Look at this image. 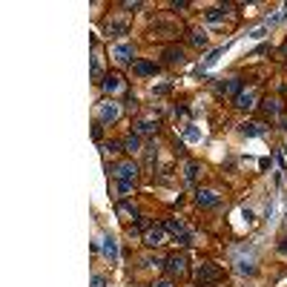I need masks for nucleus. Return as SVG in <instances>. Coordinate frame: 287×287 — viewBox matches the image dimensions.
<instances>
[{
	"mask_svg": "<svg viewBox=\"0 0 287 287\" xmlns=\"http://www.w3.org/2000/svg\"><path fill=\"white\" fill-rule=\"evenodd\" d=\"M198 172H201V164H198V161H190V164H187V181H190V184H195Z\"/></svg>",
	"mask_w": 287,
	"mask_h": 287,
	"instance_id": "4be33fe9",
	"label": "nucleus"
},
{
	"mask_svg": "<svg viewBox=\"0 0 287 287\" xmlns=\"http://www.w3.org/2000/svg\"><path fill=\"white\" fill-rule=\"evenodd\" d=\"M121 6H124V9H129V12H135V9H141V3H138V0H135V3H129V0H127V3H121Z\"/></svg>",
	"mask_w": 287,
	"mask_h": 287,
	"instance_id": "cd10ccee",
	"label": "nucleus"
},
{
	"mask_svg": "<svg viewBox=\"0 0 287 287\" xmlns=\"http://www.w3.org/2000/svg\"><path fill=\"white\" fill-rule=\"evenodd\" d=\"M195 279H198L201 287H210V285H216V282H221V270L216 264H201L198 273H195Z\"/></svg>",
	"mask_w": 287,
	"mask_h": 287,
	"instance_id": "7ed1b4c3",
	"label": "nucleus"
},
{
	"mask_svg": "<svg viewBox=\"0 0 287 287\" xmlns=\"http://www.w3.org/2000/svg\"><path fill=\"white\" fill-rule=\"evenodd\" d=\"M164 64H167V66L184 64V49H181V46H167V49H164Z\"/></svg>",
	"mask_w": 287,
	"mask_h": 287,
	"instance_id": "0eeeda50",
	"label": "nucleus"
},
{
	"mask_svg": "<svg viewBox=\"0 0 287 287\" xmlns=\"http://www.w3.org/2000/svg\"><path fill=\"white\" fill-rule=\"evenodd\" d=\"M164 238H167L164 224H152L150 230L144 233V244H147V247H158V244H164Z\"/></svg>",
	"mask_w": 287,
	"mask_h": 287,
	"instance_id": "39448f33",
	"label": "nucleus"
},
{
	"mask_svg": "<svg viewBox=\"0 0 287 287\" xmlns=\"http://www.w3.org/2000/svg\"><path fill=\"white\" fill-rule=\"evenodd\" d=\"M178 34V26L172 23H152V37H175Z\"/></svg>",
	"mask_w": 287,
	"mask_h": 287,
	"instance_id": "9b49d317",
	"label": "nucleus"
},
{
	"mask_svg": "<svg viewBox=\"0 0 287 287\" xmlns=\"http://www.w3.org/2000/svg\"><path fill=\"white\" fill-rule=\"evenodd\" d=\"M135 132L138 135H152V132H158V118H141L135 124Z\"/></svg>",
	"mask_w": 287,
	"mask_h": 287,
	"instance_id": "ddd939ff",
	"label": "nucleus"
},
{
	"mask_svg": "<svg viewBox=\"0 0 287 287\" xmlns=\"http://www.w3.org/2000/svg\"><path fill=\"white\" fill-rule=\"evenodd\" d=\"M132 187H135L132 181H118V192H121V195H127V192H129Z\"/></svg>",
	"mask_w": 287,
	"mask_h": 287,
	"instance_id": "393cba45",
	"label": "nucleus"
},
{
	"mask_svg": "<svg viewBox=\"0 0 287 287\" xmlns=\"http://www.w3.org/2000/svg\"><path fill=\"white\" fill-rule=\"evenodd\" d=\"M132 72H135V75H155V72H158V64H152V61H135Z\"/></svg>",
	"mask_w": 287,
	"mask_h": 287,
	"instance_id": "2eb2a0df",
	"label": "nucleus"
},
{
	"mask_svg": "<svg viewBox=\"0 0 287 287\" xmlns=\"http://www.w3.org/2000/svg\"><path fill=\"white\" fill-rule=\"evenodd\" d=\"M121 118V103L118 101H103L98 109V121L101 124H115Z\"/></svg>",
	"mask_w": 287,
	"mask_h": 287,
	"instance_id": "20e7f679",
	"label": "nucleus"
},
{
	"mask_svg": "<svg viewBox=\"0 0 287 287\" xmlns=\"http://www.w3.org/2000/svg\"><path fill=\"white\" fill-rule=\"evenodd\" d=\"M92 287H106V279H103V276H95V279H92Z\"/></svg>",
	"mask_w": 287,
	"mask_h": 287,
	"instance_id": "bb28decb",
	"label": "nucleus"
},
{
	"mask_svg": "<svg viewBox=\"0 0 287 287\" xmlns=\"http://www.w3.org/2000/svg\"><path fill=\"white\" fill-rule=\"evenodd\" d=\"M169 92V84H164V86H158V89H155V95H167Z\"/></svg>",
	"mask_w": 287,
	"mask_h": 287,
	"instance_id": "c756f323",
	"label": "nucleus"
},
{
	"mask_svg": "<svg viewBox=\"0 0 287 287\" xmlns=\"http://www.w3.org/2000/svg\"><path fill=\"white\" fill-rule=\"evenodd\" d=\"M279 112H282V101H279V98H270V95H267V98L261 101V115H264V118H276Z\"/></svg>",
	"mask_w": 287,
	"mask_h": 287,
	"instance_id": "6e6552de",
	"label": "nucleus"
},
{
	"mask_svg": "<svg viewBox=\"0 0 287 287\" xmlns=\"http://www.w3.org/2000/svg\"><path fill=\"white\" fill-rule=\"evenodd\" d=\"M103 255H106L109 261H118V244H115V238L112 236L103 238Z\"/></svg>",
	"mask_w": 287,
	"mask_h": 287,
	"instance_id": "dca6fc26",
	"label": "nucleus"
},
{
	"mask_svg": "<svg viewBox=\"0 0 287 287\" xmlns=\"http://www.w3.org/2000/svg\"><path fill=\"white\" fill-rule=\"evenodd\" d=\"M219 201L221 198L213 190H198V192H195V204H198V207H219Z\"/></svg>",
	"mask_w": 287,
	"mask_h": 287,
	"instance_id": "1a4fd4ad",
	"label": "nucleus"
},
{
	"mask_svg": "<svg viewBox=\"0 0 287 287\" xmlns=\"http://www.w3.org/2000/svg\"><path fill=\"white\" fill-rule=\"evenodd\" d=\"M101 84H103L106 92H121V89H124V78H121L118 72H112V75H106V78H103Z\"/></svg>",
	"mask_w": 287,
	"mask_h": 287,
	"instance_id": "4468645a",
	"label": "nucleus"
},
{
	"mask_svg": "<svg viewBox=\"0 0 287 287\" xmlns=\"http://www.w3.org/2000/svg\"><path fill=\"white\" fill-rule=\"evenodd\" d=\"M155 287H172V279H164V282H158Z\"/></svg>",
	"mask_w": 287,
	"mask_h": 287,
	"instance_id": "7c9ffc66",
	"label": "nucleus"
},
{
	"mask_svg": "<svg viewBox=\"0 0 287 287\" xmlns=\"http://www.w3.org/2000/svg\"><path fill=\"white\" fill-rule=\"evenodd\" d=\"M115 175H118V181H132V184H135L138 164H135V161H121L118 167H115Z\"/></svg>",
	"mask_w": 287,
	"mask_h": 287,
	"instance_id": "423d86ee",
	"label": "nucleus"
},
{
	"mask_svg": "<svg viewBox=\"0 0 287 287\" xmlns=\"http://www.w3.org/2000/svg\"><path fill=\"white\" fill-rule=\"evenodd\" d=\"M106 32L109 34H127L129 32V23H127V20H106Z\"/></svg>",
	"mask_w": 287,
	"mask_h": 287,
	"instance_id": "f3484780",
	"label": "nucleus"
},
{
	"mask_svg": "<svg viewBox=\"0 0 287 287\" xmlns=\"http://www.w3.org/2000/svg\"><path fill=\"white\" fill-rule=\"evenodd\" d=\"M112 55H115V61H118L121 66L132 64V46H129V43H118V46L112 49Z\"/></svg>",
	"mask_w": 287,
	"mask_h": 287,
	"instance_id": "9d476101",
	"label": "nucleus"
},
{
	"mask_svg": "<svg viewBox=\"0 0 287 287\" xmlns=\"http://www.w3.org/2000/svg\"><path fill=\"white\" fill-rule=\"evenodd\" d=\"M118 213H127V216H132V219H138V207H135L132 201H124V198L118 201Z\"/></svg>",
	"mask_w": 287,
	"mask_h": 287,
	"instance_id": "5701e85b",
	"label": "nucleus"
},
{
	"mask_svg": "<svg viewBox=\"0 0 287 287\" xmlns=\"http://www.w3.org/2000/svg\"><path fill=\"white\" fill-rule=\"evenodd\" d=\"M101 135H103V124H101V121H95V127H92V138H98V141H101Z\"/></svg>",
	"mask_w": 287,
	"mask_h": 287,
	"instance_id": "a878e982",
	"label": "nucleus"
},
{
	"mask_svg": "<svg viewBox=\"0 0 287 287\" xmlns=\"http://www.w3.org/2000/svg\"><path fill=\"white\" fill-rule=\"evenodd\" d=\"M241 132L253 138V135H261V132H264V127H261L258 121H250V124H241Z\"/></svg>",
	"mask_w": 287,
	"mask_h": 287,
	"instance_id": "412c9836",
	"label": "nucleus"
},
{
	"mask_svg": "<svg viewBox=\"0 0 287 287\" xmlns=\"http://www.w3.org/2000/svg\"><path fill=\"white\" fill-rule=\"evenodd\" d=\"M164 230H167L169 236L178 238V244H184V247H190V244H192V238H190V233H187V227L178 219H167V221H164Z\"/></svg>",
	"mask_w": 287,
	"mask_h": 287,
	"instance_id": "f03ea898",
	"label": "nucleus"
},
{
	"mask_svg": "<svg viewBox=\"0 0 287 287\" xmlns=\"http://www.w3.org/2000/svg\"><path fill=\"white\" fill-rule=\"evenodd\" d=\"M221 92H227V95H233V101H236L238 95L244 92V81H241V78H230L227 84H221Z\"/></svg>",
	"mask_w": 287,
	"mask_h": 287,
	"instance_id": "f8f14e48",
	"label": "nucleus"
},
{
	"mask_svg": "<svg viewBox=\"0 0 287 287\" xmlns=\"http://www.w3.org/2000/svg\"><path fill=\"white\" fill-rule=\"evenodd\" d=\"M121 144H124V152H138V150H141V135H138V132H132V135L124 138Z\"/></svg>",
	"mask_w": 287,
	"mask_h": 287,
	"instance_id": "a211bd4d",
	"label": "nucleus"
},
{
	"mask_svg": "<svg viewBox=\"0 0 287 287\" xmlns=\"http://www.w3.org/2000/svg\"><path fill=\"white\" fill-rule=\"evenodd\" d=\"M187 264H190V261H187V255H181V253L169 255L167 261H164V267H167L169 279H184L187 273H190V267H187Z\"/></svg>",
	"mask_w": 287,
	"mask_h": 287,
	"instance_id": "f257e3e1",
	"label": "nucleus"
},
{
	"mask_svg": "<svg viewBox=\"0 0 287 287\" xmlns=\"http://www.w3.org/2000/svg\"><path fill=\"white\" fill-rule=\"evenodd\" d=\"M190 43H192L195 49H207V43H210V40H207V34H204V32L192 29V32H190Z\"/></svg>",
	"mask_w": 287,
	"mask_h": 287,
	"instance_id": "6ab92c4d",
	"label": "nucleus"
},
{
	"mask_svg": "<svg viewBox=\"0 0 287 287\" xmlns=\"http://www.w3.org/2000/svg\"><path fill=\"white\" fill-rule=\"evenodd\" d=\"M233 106H236V109H250V106H253V92H250V89H247V92H241Z\"/></svg>",
	"mask_w": 287,
	"mask_h": 287,
	"instance_id": "aec40b11",
	"label": "nucleus"
},
{
	"mask_svg": "<svg viewBox=\"0 0 287 287\" xmlns=\"http://www.w3.org/2000/svg\"><path fill=\"white\" fill-rule=\"evenodd\" d=\"M224 15H227V6H224V9L219 6V9H210V12H207V20H221Z\"/></svg>",
	"mask_w": 287,
	"mask_h": 287,
	"instance_id": "b1692460",
	"label": "nucleus"
},
{
	"mask_svg": "<svg viewBox=\"0 0 287 287\" xmlns=\"http://www.w3.org/2000/svg\"><path fill=\"white\" fill-rule=\"evenodd\" d=\"M221 52H224V49H216V52H213V55H210V58H207V66H210V64H216V61H219V55H221Z\"/></svg>",
	"mask_w": 287,
	"mask_h": 287,
	"instance_id": "c85d7f7f",
	"label": "nucleus"
}]
</instances>
